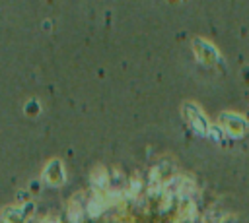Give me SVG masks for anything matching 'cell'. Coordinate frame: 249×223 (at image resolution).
I'll list each match as a JSON object with an SVG mask.
<instances>
[{"label":"cell","mask_w":249,"mask_h":223,"mask_svg":"<svg viewBox=\"0 0 249 223\" xmlns=\"http://www.w3.org/2000/svg\"><path fill=\"white\" fill-rule=\"evenodd\" d=\"M45 175H49V176H51V182H60V180H62V171H60L58 163H51V165L47 167Z\"/></svg>","instance_id":"cell-1"}]
</instances>
